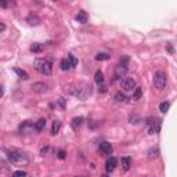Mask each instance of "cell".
<instances>
[{
  "label": "cell",
  "mask_w": 177,
  "mask_h": 177,
  "mask_svg": "<svg viewBox=\"0 0 177 177\" xmlns=\"http://www.w3.org/2000/svg\"><path fill=\"white\" fill-rule=\"evenodd\" d=\"M35 68L39 71L40 73L46 76H50L53 72V66H51V60L48 58H37L35 61Z\"/></svg>",
  "instance_id": "1"
},
{
  "label": "cell",
  "mask_w": 177,
  "mask_h": 177,
  "mask_svg": "<svg viewBox=\"0 0 177 177\" xmlns=\"http://www.w3.org/2000/svg\"><path fill=\"white\" fill-rule=\"evenodd\" d=\"M72 94H73V96H76L78 98L84 100L89 94H90V86L86 84V83H78L76 86H73Z\"/></svg>",
  "instance_id": "2"
},
{
  "label": "cell",
  "mask_w": 177,
  "mask_h": 177,
  "mask_svg": "<svg viewBox=\"0 0 177 177\" xmlns=\"http://www.w3.org/2000/svg\"><path fill=\"white\" fill-rule=\"evenodd\" d=\"M166 80H168V76L163 71H156L155 75H154V86L158 90H163V87L166 86Z\"/></svg>",
  "instance_id": "3"
},
{
  "label": "cell",
  "mask_w": 177,
  "mask_h": 177,
  "mask_svg": "<svg viewBox=\"0 0 177 177\" xmlns=\"http://www.w3.org/2000/svg\"><path fill=\"white\" fill-rule=\"evenodd\" d=\"M9 159L11 161L12 163H17V162H27V156L22 151L19 150H11L9 152Z\"/></svg>",
  "instance_id": "4"
},
{
  "label": "cell",
  "mask_w": 177,
  "mask_h": 177,
  "mask_svg": "<svg viewBox=\"0 0 177 177\" xmlns=\"http://www.w3.org/2000/svg\"><path fill=\"white\" fill-rule=\"evenodd\" d=\"M147 130L150 134L159 133V130H161V120L159 119H150L147 122Z\"/></svg>",
  "instance_id": "5"
},
{
  "label": "cell",
  "mask_w": 177,
  "mask_h": 177,
  "mask_svg": "<svg viewBox=\"0 0 177 177\" xmlns=\"http://www.w3.org/2000/svg\"><path fill=\"white\" fill-rule=\"evenodd\" d=\"M120 86L123 90H136V80L133 78H125L123 80H120Z\"/></svg>",
  "instance_id": "6"
},
{
  "label": "cell",
  "mask_w": 177,
  "mask_h": 177,
  "mask_svg": "<svg viewBox=\"0 0 177 177\" xmlns=\"http://www.w3.org/2000/svg\"><path fill=\"white\" fill-rule=\"evenodd\" d=\"M32 89H33V91H35V93H39V94L47 93V91H48L47 84L43 83V82H36V83H33Z\"/></svg>",
  "instance_id": "7"
},
{
  "label": "cell",
  "mask_w": 177,
  "mask_h": 177,
  "mask_svg": "<svg viewBox=\"0 0 177 177\" xmlns=\"http://www.w3.org/2000/svg\"><path fill=\"white\" fill-rule=\"evenodd\" d=\"M98 151L101 155H111L114 148H112V145L109 144V143H101L98 147Z\"/></svg>",
  "instance_id": "8"
},
{
  "label": "cell",
  "mask_w": 177,
  "mask_h": 177,
  "mask_svg": "<svg viewBox=\"0 0 177 177\" xmlns=\"http://www.w3.org/2000/svg\"><path fill=\"white\" fill-rule=\"evenodd\" d=\"M116 163H118V161H116V158H115V156L108 158V159H107V163H105V170L108 172V173L114 172L115 168H116Z\"/></svg>",
  "instance_id": "9"
},
{
  "label": "cell",
  "mask_w": 177,
  "mask_h": 177,
  "mask_svg": "<svg viewBox=\"0 0 177 177\" xmlns=\"http://www.w3.org/2000/svg\"><path fill=\"white\" fill-rule=\"evenodd\" d=\"M130 166H132V158H130V156H123L122 158V169L125 172H127L130 169Z\"/></svg>",
  "instance_id": "10"
},
{
  "label": "cell",
  "mask_w": 177,
  "mask_h": 177,
  "mask_svg": "<svg viewBox=\"0 0 177 177\" xmlns=\"http://www.w3.org/2000/svg\"><path fill=\"white\" fill-rule=\"evenodd\" d=\"M82 123H83V118L78 116V118H73V119H72V122H71V126H72L73 130H78L79 127L82 126Z\"/></svg>",
  "instance_id": "11"
},
{
  "label": "cell",
  "mask_w": 177,
  "mask_h": 177,
  "mask_svg": "<svg viewBox=\"0 0 177 177\" xmlns=\"http://www.w3.org/2000/svg\"><path fill=\"white\" fill-rule=\"evenodd\" d=\"M126 72H127V65H126V64H120V65H118L116 69H115V75H116V76L125 75Z\"/></svg>",
  "instance_id": "12"
},
{
  "label": "cell",
  "mask_w": 177,
  "mask_h": 177,
  "mask_svg": "<svg viewBox=\"0 0 177 177\" xmlns=\"http://www.w3.org/2000/svg\"><path fill=\"white\" fill-rule=\"evenodd\" d=\"M60 129H61V120H54L53 122V126H51V134L55 136L60 133Z\"/></svg>",
  "instance_id": "13"
},
{
  "label": "cell",
  "mask_w": 177,
  "mask_h": 177,
  "mask_svg": "<svg viewBox=\"0 0 177 177\" xmlns=\"http://www.w3.org/2000/svg\"><path fill=\"white\" fill-rule=\"evenodd\" d=\"M46 127V119H39L36 123H35V130H36L37 133L43 132Z\"/></svg>",
  "instance_id": "14"
},
{
  "label": "cell",
  "mask_w": 177,
  "mask_h": 177,
  "mask_svg": "<svg viewBox=\"0 0 177 177\" xmlns=\"http://www.w3.org/2000/svg\"><path fill=\"white\" fill-rule=\"evenodd\" d=\"M94 80H96V83L98 84V86H101L102 83H104V73H102V71H97L96 75H94Z\"/></svg>",
  "instance_id": "15"
},
{
  "label": "cell",
  "mask_w": 177,
  "mask_h": 177,
  "mask_svg": "<svg viewBox=\"0 0 177 177\" xmlns=\"http://www.w3.org/2000/svg\"><path fill=\"white\" fill-rule=\"evenodd\" d=\"M76 19H78V22H80V24H86L87 22V14H86V11H79L78 12V15H76Z\"/></svg>",
  "instance_id": "16"
},
{
  "label": "cell",
  "mask_w": 177,
  "mask_h": 177,
  "mask_svg": "<svg viewBox=\"0 0 177 177\" xmlns=\"http://www.w3.org/2000/svg\"><path fill=\"white\" fill-rule=\"evenodd\" d=\"M60 68L62 69V71H69V69L72 68V65H71V62H69V60H66V58H62L60 62Z\"/></svg>",
  "instance_id": "17"
},
{
  "label": "cell",
  "mask_w": 177,
  "mask_h": 177,
  "mask_svg": "<svg viewBox=\"0 0 177 177\" xmlns=\"http://www.w3.org/2000/svg\"><path fill=\"white\" fill-rule=\"evenodd\" d=\"M43 44H40V43H33L32 46H30V51L32 53H36V54H39V53H42L43 51Z\"/></svg>",
  "instance_id": "18"
},
{
  "label": "cell",
  "mask_w": 177,
  "mask_h": 177,
  "mask_svg": "<svg viewBox=\"0 0 177 177\" xmlns=\"http://www.w3.org/2000/svg\"><path fill=\"white\" fill-rule=\"evenodd\" d=\"M27 21L29 22L30 25H39V22H40V19H39V17H36V15H33V14H30L29 17L27 18Z\"/></svg>",
  "instance_id": "19"
},
{
  "label": "cell",
  "mask_w": 177,
  "mask_h": 177,
  "mask_svg": "<svg viewBox=\"0 0 177 177\" xmlns=\"http://www.w3.org/2000/svg\"><path fill=\"white\" fill-rule=\"evenodd\" d=\"M14 72L17 73V75H18V76H19V78H21V79H24V80H27V79L29 78V76H28V73L25 72L24 69H19V68H14Z\"/></svg>",
  "instance_id": "20"
},
{
  "label": "cell",
  "mask_w": 177,
  "mask_h": 177,
  "mask_svg": "<svg viewBox=\"0 0 177 177\" xmlns=\"http://www.w3.org/2000/svg\"><path fill=\"white\" fill-rule=\"evenodd\" d=\"M143 96V90H141V87H136L134 93H133V101H138Z\"/></svg>",
  "instance_id": "21"
},
{
  "label": "cell",
  "mask_w": 177,
  "mask_h": 177,
  "mask_svg": "<svg viewBox=\"0 0 177 177\" xmlns=\"http://www.w3.org/2000/svg\"><path fill=\"white\" fill-rule=\"evenodd\" d=\"M115 100H116V101H119V102H125V101H127V97L125 96L122 91H118V93L115 94Z\"/></svg>",
  "instance_id": "22"
},
{
  "label": "cell",
  "mask_w": 177,
  "mask_h": 177,
  "mask_svg": "<svg viewBox=\"0 0 177 177\" xmlns=\"http://www.w3.org/2000/svg\"><path fill=\"white\" fill-rule=\"evenodd\" d=\"M96 60L97 61H107V60H109V54L108 53H98V54L96 55Z\"/></svg>",
  "instance_id": "23"
},
{
  "label": "cell",
  "mask_w": 177,
  "mask_h": 177,
  "mask_svg": "<svg viewBox=\"0 0 177 177\" xmlns=\"http://www.w3.org/2000/svg\"><path fill=\"white\" fill-rule=\"evenodd\" d=\"M169 107H170V104H169L168 101H163V102L159 104V111H161V112H168Z\"/></svg>",
  "instance_id": "24"
},
{
  "label": "cell",
  "mask_w": 177,
  "mask_h": 177,
  "mask_svg": "<svg viewBox=\"0 0 177 177\" xmlns=\"http://www.w3.org/2000/svg\"><path fill=\"white\" fill-rule=\"evenodd\" d=\"M158 155H159V151L158 150H151L150 152H148V158H150V159L158 158Z\"/></svg>",
  "instance_id": "25"
},
{
  "label": "cell",
  "mask_w": 177,
  "mask_h": 177,
  "mask_svg": "<svg viewBox=\"0 0 177 177\" xmlns=\"http://www.w3.org/2000/svg\"><path fill=\"white\" fill-rule=\"evenodd\" d=\"M68 60H69V62H71V65H72V66L78 65V60L75 58V55H73V54H68Z\"/></svg>",
  "instance_id": "26"
},
{
  "label": "cell",
  "mask_w": 177,
  "mask_h": 177,
  "mask_svg": "<svg viewBox=\"0 0 177 177\" xmlns=\"http://www.w3.org/2000/svg\"><path fill=\"white\" fill-rule=\"evenodd\" d=\"M57 156H58V159H65L66 158V152L64 150H58L57 151Z\"/></svg>",
  "instance_id": "27"
},
{
  "label": "cell",
  "mask_w": 177,
  "mask_h": 177,
  "mask_svg": "<svg viewBox=\"0 0 177 177\" xmlns=\"http://www.w3.org/2000/svg\"><path fill=\"white\" fill-rule=\"evenodd\" d=\"M25 176H27V173L22 172V170H17V172L12 173V177H25Z\"/></svg>",
  "instance_id": "28"
},
{
  "label": "cell",
  "mask_w": 177,
  "mask_h": 177,
  "mask_svg": "<svg viewBox=\"0 0 177 177\" xmlns=\"http://www.w3.org/2000/svg\"><path fill=\"white\" fill-rule=\"evenodd\" d=\"M140 118L137 116V115H132V116H130V123H134V125H137L138 122H140Z\"/></svg>",
  "instance_id": "29"
},
{
  "label": "cell",
  "mask_w": 177,
  "mask_h": 177,
  "mask_svg": "<svg viewBox=\"0 0 177 177\" xmlns=\"http://www.w3.org/2000/svg\"><path fill=\"white\" fill-rule=\"evenodd\" d=\"M98 91H100V93H105V91H107V86H104V84H101V86L98 87Z\"/></svg>",
  "instance_id": "30"
},
{
  "label": "cell",
  "mask_w": 177,
  "mask_h": 177,
  "mask_svg": "<svg viewBox=\"0 0 177 177\" xmlns=\"http://www.w3.org/2000/svg\"><path fill=\"white\" fill-rule=\"evenodd\" d=\"M47 152H48V147H47V145H46V147H43V148H42V152H40V154H42V155L44 156Z\"/></svg>",
  "instance_id": "31"
},
{
  "label": "cell",
  "mask_w": 177,
  "mask_h": 177,
  "mask_svg": "<svg viewBox=\"0 0 177 177\" xmlns=\"http://www.w3.org/2000/svg\"><path fill=\"white\" fill-rule=\"evenodd\" d=\"M58 104H60L62 108H65V100L64 98H58Z\"/></svg>",
  "instance_id": "32"
},
{
  "label": "cell",
  "mask_w": 177,
  "mask_h": 177,
  "mask_svg": "<svg viewBox=\"0 0 177 177\" xmlns=\"http://www.w3.org/2000/svg\"><path fill=\"white\" fill-rule=\"evenodd\" d=\"M4 29H6V25H4L3 22H2V24H0V30H2V32H3Z\"/></svg>",
  "instance_id": "33"
},
{
  "label": "cell",
  "mask_w": 177,
  "mask_h": 177,
  "mask_svg": "<svg viewBox=\"0 0 177 177\" xmlns=\"http://www.w3.org/2000/svg\"><path fill=\"white\" fill-rule=\"evenodd\" d=\"M168 50H169V53H173V47L170 44H168Z\"/></svg>",
  "instance_id": "34"
},
{
  "label": "cell",
  "mask_w": 177,
  "mask_h": 177,
  "mask_svg": "<svg viewBox=\"0 0 177 177\" xmlns=\"http://www.w3.org/2000/svg\"><path fill=\"white\" fill-rule=\"evenodd\" d=\"M101 177H108V176H107V174H104V176H101Z\"/></svg>",
  "instance_id": "35"
},
{
  "label": "cell",
  "mask_w": 177,
  "mask_h": 177,
  "mask_svg": "<svg viewBox=\"0 0 177 177\" xmlns=\"http://www.w3.org/2000/svg\"><path fill=\"white\" fill-rule=\"evenodd\" d=\"M75 177H78V176H75Z\"/></svg>",
  "instance_id": "36"
}]
</instances>
